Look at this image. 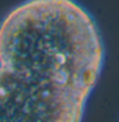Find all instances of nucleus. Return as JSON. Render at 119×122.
Segmentation results:
<instances>
[{"label": "nucleus", "mask_w": 119, "mask_h": 122, "mask_svg": "<svg viewBox=\"0 0 119 122\" xmlns=\"http://www.w3.org/2000/svg\"><path fill=\"white\" fill-rule=\"evenodd\" d=\"M105 47L76 0H24L0 20V121L79 122Z\"/></svg>", "instance_id": "obj_1"}]
</instances>
